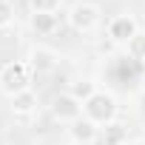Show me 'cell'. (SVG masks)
<instances>
[{
    "label": "cell",
    "instance_id": "obj_1",
    "mask_svg": "<svg viewBox=\"0 0 145 145\" xmlns=\"http://www.w3.org/2000/svg\"><path fill=\"white\" fill-rule=\"evenodd\" d=\"M65 26L77 34H94L103 26V9L94 0H77L65 9Z\"/></svg>",
    "mask_w": 145,
    "mask_h": 145
},
{
    "label": "cell",
    "instance_id": "obj_2",
    "mask_svg": "<svg viewBox=\"0 0 145 145\" xmlns=\"http://www.w3.org/2000/svg\"><path fill=\"white\" fill-rule=\"evenodd\" d=\"M83 117H88L100 128L114 122V120H120V100H117V94L108 91V88H97V94L83 103Z\"/></svg>",
    "mask_w": 145,
    "mask_h": 145
},
{
    "label": "cell",
    "instance_id": "obj_3",
    "mask_svg": "<svg viewBox=\"0 0 145 145\" xmlns=\"http://www.w3.org/2000/svg\"><path fill=\"white\" fill-rule=\"evenodd\" d=\"M31 80H34V71L29 68L26 60H9L0 65V91L6 97H14V94L31 88Z\"/></svg>",
    "mask_w": 145,
    "mask_h": 145
},
{
    "label": "cell",
    "instance_id": "obj_4",
    "mask_svg": "<svg viewBox=\"0 0 145 145\" xmlns=\"http://www.w3.org/2000/svg\"><path fill=\"white\" fill-rule=\"evenodd\" d=\"M23 60H26V63H29V68L34 71V77H46V74H54V71L60 68V51H57L54 46L43 43V40L31 43Z\"/></svg>",
    "mask_w": 145,
    "mask_h": 145
},
{
    "label": "cell",
    "instance_id": "obj_5",
    "mask_svg": "<svg viewBox=\"0 0 145 145\" xmlns=\"http://www.w3.org/2000/svg\"><path fill=\"white\" fill-rule=\"evenodd\" d=\"M48 114H51L54 122H60V125L68 128L71 122H77V120L83 117V103H80L74 94L60 91V94H54V97L48 100Z\"/></svg>",
    "mask_w": 145,
    "mask_h": 145
},
{
    "label": "cell",
    "instance_id": "obj_6",
    "mask_svg": "<svg viewBox=\"0 0 145 145\" xmlns=\"http://www.w3.org/2000/svg\"><path fill=\"white\" fill-rule=\"evenodd\" d=\"M139 31V20L131 14V12H122V14H114L108 23H105V37L111 46H120L125 48V43Z\"/></svg>",
    "mask_w": 145,
    "mask_h": 145
},
{
    "label": "cell",
    "instance_id": "obj_7",
    "mask_svg": "<svg viewBox=\"0 0 145 145\" xmlns=\"http://www.w3.org/2000/svg\"><path fill=\"white\" fill-rule=\"evenodd\" d=\"M65 131H68L71 145H97L100 142V125L91 122L88 117H80L77 122H71Z\"/></svg>",
    "mask_w": 145,
    "mask_h": 145
},
{
    "label": "cell",
    "instance_id": "obj_8",
    "mask_svg": "<svg viewBox=\"0 0 145 145\" xmlns=\"http://www.w3.org/2000/svg\"><path fill=\"white\" fill-rule=\"evenodd\" d=\"M60 12H31L29 14V29L34 31V37H51L60 31Z\"/></svg>",
    "mask_w": 145,
    "mask_h": 145
},
{
    "label": "cell",
    "instance_id": "obj_9",
    "mask_svg": "<svg viewBox=\"0 0 145 145\" xmlns=\"http://www.w3.org/2000/svg\"><path fill=\"white\" fill-rule=\"evenodd\" d=\"M37 108H40V97H37L34 88H26V91L9 97V111H12L14 117H23V120H26V117H34Z\"/></svg>",
    "mask_w": 145,
    "mask_h": 145
},
{
    "label": "cell",
    "instance_id": "obj_10",
    "mask_svg": "<svg viewBox=\"0 0 145 145\" xmlns=\"http://www.w3.org/2000/svg\"><path fill=\"white\" fill-rule=\"evenodd\" d=\"M100 142L103 145H125L128 142V125L122 120H114L100 128Z\"/></svg>",
    "mask_w": 145,
    "mask_h": 145
},
{
    "label": "cell",
    "instance_id": "obj_11",
    "mask_svg": "<svg viewBox=\"0 0 145 145\" xmlns=\"http://www.w3.org/2000/svg\"><path fill=\"white\" fill-rule=\"evenodd\" d=\"M97 88H100V86H97V80H91V77H77V80H71V83H68V88H65V91H68V94H74L80 103H86L88 97H94V94H97Z\"/></svg>",
    "mask_w": 145,
    "mask_h": 145
},
{
    "label": "cell",
    "instance_id": "obj_12",
    "mask_svg": "<svg viewBox=\"0 0 145 145\" xmlns=\"http://www.w3.org/2000/svg\"><path fill=\"white\" fill-rule=\"evenodd\" d=\"M122 51H125L131 60H137L139 65H145V31L139 29V31H137V34L125 43V48H122Z\"/></svg>",
    "mask_w": 145,
    "mask_h": 145
},
{
    "label": "cell",
    "instance_id": "obj_13",
    "mask_svg": "<svg viewBox=\"0 0 145 145\" xmlns=\"http://www.w3.org/2000/svg\"><path fill=\"white\" fill-rule=\"evenodd\" d=\"M17 20V12H14V3L12 0H0V31H9Z\"/></svg>",
    "mask_w": 145,
    "mask_h": 145
},
{
    "label": "cell",
    "instance_id": "obj_14",
    "mask_svg": "<svg viewBox=\"0 0 145 145\" xmlns=\"http://www.w3.org/2000/svg\"><path fill=\"white\" fill-rule=\"evenodd\" d=\"M29 9L31 12H60L63 0H29Z\"/></svg>",
    "mask_w": 145,
    "mask_h": 145
},
{
    "label": "cell",
    "instance_id": "obj_15",
    "mask_svg": "<svg viewBox=\"0 0 145 145\" xmlns=\"http://www.w3.org/2000/svg\"><path fill=\"white\" fill-rule=\"evenodd\" d=\"M125 145H145V137H134V139H128Z\"/></svg>",
    "mask_w": 145,
    "mask_h": 145
},
{
    "label": "cell",
    "instance_id": "obj_16",
    "mask_svg": "<svg viewBox=\"0 0 145 145\" xmlns=\"http://www.w3.org/2000/svg\"><path fill=\"white\" fill-rule=\"evenodd\" d=\"M139 86H142V91H145V71H142V77H139Z\"/></svg>",
    "mask_w": 145,
    "mask_h": 145
}]
</instances>
